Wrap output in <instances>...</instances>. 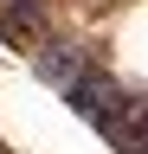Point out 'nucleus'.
<instances>
[{
  "mask_svg": "<svg viewBox=\"0 0 148 154\" xmlns=\"http://www.w3.org/2000/svg\"><path fill=\"white\" fill-rule=\"evenodd\" d=\"M58 96L71 103V116H84V122L97 128V135H109V128H116V116L129 109V90H122V77H116V71H103L97 58H90V64L71 77Z\"/></svg>",
  "mask_w": 148,
  "mask_h": 154,
  "instance_id": "obj_1",
  "label": "nucleus"
},
{
  "mask_svg": "<svg viewBox=\"0 0 148 154\" xmlns=\"http://www.w3.org/2000/svg\"><path fill=\"white\" fill-rule=\"evenodd\" d=\"M26 58H32V71H39L52 90H65L71 77H77V71L90 64V51H84V45H65V38H39V45H32Z\"/></svg>",
  "mask_w": 148,
  "mask_h": 154,
  "instance_id": "obj_2",
  "label": "nucleus"
},
{
  "mask_svg": "<svg viewBox=\"0 0 148 154\" xmlns=\"http://www.w3.org/2000/svg\"><path fill=\"white\" fill-rule=\"evenodd\" d=\"M0 154H7V141H0Z\"/></svg>",
  "mask_w": 148,
  "mask_h": 154,
  "instance_id": "obj_3",
  "label": "nucleus"
}]
</instances>
